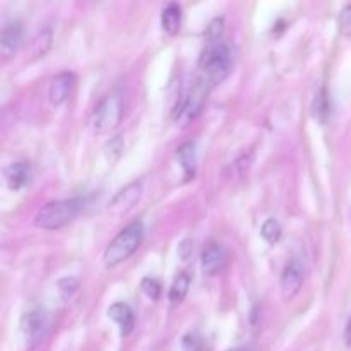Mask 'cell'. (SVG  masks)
Wrapping results in <instances>:
<instances>
[{
  "mask_svg": "<svg viewBox=\"0 0 351 351\" xmlns=\"http://www.w3.org/2000/svg\"><path fill=\"white\" fill-rule=\"evenodd\" d=\"M225 21L216 17L206 29V43L199 57V77L204 79L208 84L215 88L216 84L225 81L233 69V53L230 45L223 38Z\"/></svg>",
  "mask_w": 351,
  "mask_h": 351,
  "instance_id": "1",
  "label": "cell"
},
{
  "mask_svg": "<svg viewBox=\"0 0 351 351\" xmlns=\"http://www.w3.org/2000/svg\"><path fill=\"white\" fill-rule=\"evenodd\" d=\"M144 237L143 221H132L127 225L115 239L110 242V245L103 254V263L106 267H115L129 259L134 252L141 247Z\"/></svg>",
  "mask_w": 351,
  "mask_h": 351,
  "instance_id": "2",
  "label": "cell"
},
{
  "mask_svg": "<svg viewBox=\"0 0 351 351\" xmlns=\"http://www.w3.org/2000/svg\"><path fill=\"white\" fill-rule=\"evenodd\" d=\"M82 209L81 199H60L45 204L34 216V226L41 230H60L72 221Z\"/></svg>",
  "mask_w": 351,
  "mask_h": 351,
  "instance_id": "3",
  "label": "cell"
},
{
  "mask_svg": "<svg viewBox=\"0 0 351 351\" xmlns=\"http://www.w3.org/2000/svg\"><path fill=\"white\" fill-rule=\"evenodd\" d=\"M123 113L122 98L115 93L106 95L101 101L93 110L91 119H89V127L95 134H106L119 125Z\"/></svg>",
  "mask_w": 351,
  "mask_h": 351,
  "instance_id": "4",
  "label": "cell"
},
{
  "mask_svg": "<svg viewBox=\"0 0 351 351\" xmlns=\"http://www.w3.org/2000/svg\"><path fill=\"white\" fill-rule=\"evenodd\" d=\"M48 332V315L43 308H31L21 319V336L27 350H34L45 341Z\"/></svg>",
  "mask_w": 351,
  "mask_h": 351,
  "instance_id": "5",
  "label": "cell"
},
{
  "mask_svg": "<svg viewBox=\"0 0 351 351\" xmlns=\"http://www.w3.org/2000/svg\"><path fill=\"white\" fill-rule=\"evenodd\" d=\"M305 276H307V266L302 257H293L288 261L280 278V290L283 300L290 302L291 298L297 297L298 291L304 287Z\"/></svg>",
  "mask_w": 351,
  "mask_h": 351,
  "instance_id": "6",
  "label": "cell"
},
{
  "mask_svg": "<svg viewBox=\"0 0 351 351\" xmlns=\"http://www.w3.org/2000/svg\"><path fill=\"white\" fill-rule=\"evenodd\" d=\"M211 89L213 86L208 84L202 77L195 79V82L189 89L187 96H185L184 103H182L180 110H178V119H185V122H191V120L197 119L201 115L202 108H204L206 99H208V95Z\"/></svg>",
  "mask_w": 351,
  "mask_h": 351,
  "instance_id": "7",
  "label": "cell"
},
{
  "mask_svg": "<svg viewBox=\"0 0 351 351\" xmlns=\"http://www.w3.org/2000/svg\"><path fill=\"white\" fill-rule=\"evenodd\" d=\"M23 40V24L19 21H7L0 33V55L3 60L14 57Z\"/></svg>",
  "mask_w": 351,
  "mask_h": 351,
  "instance_id": "8",
  "label": "cell"
},
{
  "mask_svg": "<svg viewBox=\"0 0 351 351\" xmlns=\"http://www.w3.org/2000/svg\"><path fill=\"white\" fill-rule=\"evenodd\" d=\"M74 86L75 75L72 72H60V74L55 75L50 82V89H48V98H50L51 105H64L71 98Z\"/></svg>",
  "mask_w": 351,
  "mask_h": 351,
  "instance_id": "9",
  "label": "cell"
},
{
  "mask_svg": "<svg viewBox=\"0 0 351 351\" xmlns=\"http://www.w3.org/2000/svg\"><path fill=\"white\" fill-rule=\"evenodd\" d=\"M141 194H143V184L141 182H132V184L125 185L122 191H119L113 195V199L108 204V209L112 213H119V215L129 211L139 201Z\"/></svg>",
  "mask_w": 351,
  "mask_h": 351,
  "instance_id": "10",
  "label": "cell"
},
{
  "mask_svg": "<svg viewBox=\"0 0 351 351\" xmlns=\"http://www.w3.org/2000/svg\"><path fill=\"white\" fill-rule=\"evenodd\" d=\"M226 263V250L221 243L211 242L204 249L201 256V267L202 273L208 274V276H215L219 271L223 269Z\"/></svg>",
  "mask_w": 351,
  "mask_h": 351,
  "instance_id": "11",
  "label": "cell"
},
{
  "mask_svg": "<svg viewBox=\"0 0 351 351\" xmlns=\"http://www.w3.org/2000/svg\"><path fill=\"white\" fill-rule=\"evenodd\" d=\"M108 317L113 319L119 324L120 335L122 336H129L134 331V328H136V315H134V311L130 308V305L123 304V302H117V304H113L108 308Z\"/></svg>",
  "mask_w": 351,
  "mask_h": 351,
  "instance_id": "12",
  "label": "cell"
},
{
  "mask_svg": "<svg viewBox=\"0 0 351 351\" xmlns=\"http://www.w3.org/2000/svg\"><path fill=\"white\" fill-rule=\"evenodd\" d=\"M33 171H31V165L26 161H16V163L9 165L5 168V180L9 189L12 191H21L29 184Z\"/></svg>",
  "mask_w": 351,
  "mask_h": 351,
  "instance_id": "13",
  "label": "cell"
},
{
  "mask_svg": "<svg viewBox=\"0 0 351 351\" xmlns=\"http://www.w3.org/2000/svg\"><path fill=\"white\" fill-rule=\"evenodd\" d=\"M182 26V7L177 2L167 3V7L161 12V27L167 34L175 36L180 31Z\"/></svg>",
  "mask_w": 351,
  "mask_h": 351,
  "instance_id": "14",
  "label": "cell"
},
{
  "mask_svg": "<svg viewBox=\"0 0 351 351\" xmlns=\"http://www.w3.org/2000/svg\"><path fill=\"white\" fill-rule=\"evenodd\" d=\"M192 276L189 273H180L175 278L173 285L170 288V293H168V300L171 302V305H178L185 300L189 293V288H191Z\"/></svg>",
  "mask_w": 351,
  "mask_h": 351,
  "instance_id": "15",
  "label": "cell"
},
{
  "mask_svg": "<svg viewBox=\"0 0 351 351\" xmlns=\"http://www.w3.org/2000/svg\"><path fill=\"white\" fill-rule=\"evenodd\" d=\"M178 160H180L182 168L185 171V177L191 178L195 173V144L194 143H185L184 146L178 147L177 153Z\"/></svg>",
  "mask_w": 351,
  "mask_h": 351,
  "instance_id": "16",
  "label": "cell"
},
{
  "mask_svg": "<svg viewBox=\"0 0 351 351\" xmlns=\"http://www.w3.org/2000/svg\"><path fill=\"white\" fill-rule=\"evenodd\" d=\"M261 235H263V239L266 240L267 243H276L278 240L281 239L280 223H278L274 218L266 219V223H264L263 228H261Z\"/></svg>",
  "mask_w": 351,
  "mask_h": 351,
  "instance_id": "17",
  "label": "cell"
},
{
  "mask_svg": "<svg viewBox=\"0 0 351 351\" xmlns=\"http://www.w3.org/2000/svg\"><path fill=\"white\" fill-rule=\"evenodd\" d=\"M329 98L326 95V89H321L317 96H315V101H314V115L317 117L319 122H326L329 115Z\"/></svg>",
  "mask_w": 351,
  "mask_h": 351,
  "instance_id": "18",
  "label": "cell"
},
{
  "mask_svg": "<svg viewBox=\"0 0 351 351\" xmlns=\"http://www.w3.org/2000/svg\"><path fill=\"white\" fill-rule=\"evenodd\" d=\"M144 293L151 298V300H158L161 295V285L160 281L154 280V278H144L143 283H141Z\"/></svg>",
  "mask_w": 351,
  "mask_h": 351,
  "instance_id": "19",
  "label": "cell"
},
{
  "mask_svg": "<svg viewBox=\"0 0 351 351\" xmlns=\"http://www.w3.org/2000/svg\"><path fill=\"white\" fill-rule=\"evenodd\" d=\"M338 27L339 33H341L343 36H351V3L346 5L345 9L341 10V14H339Z\"/></svg>",
  "mask_w": 351,
  "mask_h": 351,
  "instance_id": "20",
  "label": "cell"
},
{
  "mask_svg": "<svg viewBox=\"0 0 351 351\" xmlns=\"http://www.w3.org/2000/svg\"><path fill=\"white\" fill-rule=\"evenodd\" d=\"M182 343H184V351H202L204 348V341L199 335H187Z\"/></svg>",
  "mask_w": 351,
  "mask_h": 351,
  "instance_id": "21",
  "label": "cell"
},
{
  "mask_svg": "<svg viewBox=\"0 0 351 351\" xmlns=\"http://www.w3.org/2000/svg\"><path fill=\"white\" fill-rule=\"evenodd\" d=\"M58 290H60L62 298H64V300H67V298H71L72 293L77 290V280H74V278L62 280L60 283H58Z\"/></svg>",
  "mask_w": 351,
  "mask_h": 351,
  "instance_id": "22",
  "label": "cell"
},
{
  "mask_svg": "<svg viewBox=\"0 0 351 351\" xmlns=\"http://www.w3.org/2000/svg\"><path fill=\"white\" fill-rule=\"evenodd\" d=\"M345 343L348 346H351V317L348 319V324H346V329H345Z\"/></svg>",
  "mask_w": 351,
  "mask_h": 351,
  "instance_id": "23",
  "label": "cell"
},
{
  "mask_svg": "<svg viewBox=\"0 0 351 351\" xmlns=\"http://www.w3.org/2000/svg\"><path fill=\"white\" fill-rule=\"evenodd\" d=\"M226 351H250V348H249V346H237V348L226 350Z\"/></svg>",
  "mask_w": 351,
  "mask_h": 351,
  "instance_id": "24",
  "label": "cell"
}]
</instances>
